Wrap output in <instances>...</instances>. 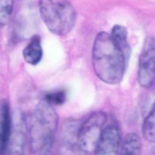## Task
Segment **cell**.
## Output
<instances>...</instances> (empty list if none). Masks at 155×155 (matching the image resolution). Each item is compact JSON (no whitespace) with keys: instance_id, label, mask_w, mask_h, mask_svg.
I'll return each mask as SVG.
<instances>
[{"instance_id":"obj_4","label":"cell","mask_w":155,"mask_h":155,"mask_svg":"<svg viewBox=\"0 0 155 155\" xmlns=\"http://www.w3.org/2000/svg\"><path fill=\"white\" fill-rule=\"evenodd\" d=\"M107 117L105 113L97 111L91 114L79 126L78 147L79 153H94L101 133L106 124Z\"/></svg>"},{"instance_id":"obj_14","label":"cell","mask_w":155,"mask_h":155,"mask_svg":"<svg viewBox=\"0 0 155 155\" xmlns=\"http://www.w3.org/2000/svg\"><path fill=\"white\" fill-rule=\"evenodd\" d=\"M67 99V91L64 90H58L47 93L44 100L51 105H61L63 104Z\"/></svg>"},{"instance_id":"obj_1","label":"cell","mask_w":155,"mask_h":155,"mask_svg":"<svg viewBox=\"0 0 155 155\" xmlns=\"http://www.w3.org/2000/svg\"><path fill=\"white\" fill-rule=\"evenodd\" d=\"M128 60L110 33L100 31L97 34L93 44L91 61L94 72L99 79L110 85L120 83Z\"/></svg>"},{"instance_id":"obj_12","label":"cell","mask_w":155,"mask_h":155,"mask_svg":"<svg viewBox=\"0 0 155 155\" xmlns=\"http://www.w3.org/2000/svg\"><path fill=\"white\" fill-rule=\"evenodd\" d=\"M120 150L122 154H138L141 149V141L138 134L130 133L125 137Z\"/></svg>"},{"instance_id":"obj_3","label":"cell","mask_w":155,"mask_h":155,"mask_svg":"<svg viewBox=\"0 0 155 155\" xmlns=\"http://www.w3.org/2000/svg\"><path fill=\"white\" fill-rule=\"evenodd\" d=\"M38 7L41 18L52 33L63 36L73 29L76 13L69 1L43 0L39 1Z\"/></svg>"},{"instance_id":"obj_2","label":"cell","mask_w":155,"mask_h":155,"mask_svg":"<svg viewBox=\"0 0 155 155\" xmlns=\"http://www.w3.org/2000/svg\"><path fill=\"white\" fill-rule=\"evenodd\" d=\"M58 125V116L53 106L44 100L39 102L27 120L30 150L35 154L50 153Z\"/></svg>"},{"instance_id":"obj_5","label":"cell","mask_w":155,"mask_h":155,"mask_svg":"<svg viewBox=\"0 0 155 155\" xmlns=\"http://www.w3.org/2000/svg\"><path fill=\"white\" fill-rule=\"evenodd\" d=\"M154 38L147 37L142 48L137 71V81L143 88H150L154 83L155 77V45Z\"/></svg>"},{"instance_id":"obj_13","label":"cell","mask_w":155,"mask_h":155,"mask_svg":"<svg viewBox=\"0 0 155 155\" xmlns=\"http://www.w3.org/2000/svg\"><path fill=\"white\" fill-rule=\"evenodd\" d=\"M154 108L152 109L145 117L142 125V134L144 138L150 142H154Z\"/></svg>"},{"instance_id":"obj_10","label":"cell","mask_w":155,"mask_h":155,"mask_svg":"<svg viewBox=\"0 0 155 155\" xmlns=\"http://www.w3.org/2000/svg\"><path fill=\"white\" fill-rule=\"evenodd\" d=\"M26 136L21 128H16L12 130L5 153L21 154L24 153L26 146Z\"/></svg>"},{"instance_id":"obj_11","label":"cell","mask_w":155,"mask_h":155,"mask_svg":"<svg viewBox=\"0 0 155 155\" xmlns=\"http://www.w3.org/2000/svg\"><path fill=\"white\" fill-rule=\"evenodd\" d=\"M110 34L114 42L130 58L131 47L128 40V31L127 28L122 25L116 24L112 27Z\"/></svg>"},{"instance_id":"obj_8","label":"cell","mask_w":155,"mask_h":155,"mask_svg":"<svg viewBox=\"0 0 155 155\" xmlns=\"http://www.w3.org/2000/svg\"><path fill=\"white\" fill-rule=\"evenodd\" d=\"M11 115L9 105L6 101H4L1 108L0 119V151L1 154L5 153L7 145L12 133Z\"/></svg>"},{"instance_id":"obj_6","label":"cell","mask_w":155,"mask_h":155,"mask_svg":"<svg viewBox=\"0 0 155 155\" xmlns=\"http://www.w3.org/2000/svg\"><path fill=\"white\" fill-rule=\"evenodd\" d=\"M121 136L120 128L116 122L105 124L101 133L94 154H116L120 150Z\"/></svg>"},{"instance_id":"obj_9","label":"cell","mask_w":155,"mask_h":155,"mask_svg":"<svg viewBox=\"0 0 155 155\" xmlns=\"http://www.w3.org/2000/svg\"><path fill=\"white\" fill-rule=\"evenodd\" d=\"M24 59L29 64L35 65L42 59L43 51L41 45V39L39 35H33L27 45L23 50Z\"/></svg>"},{"instance_id":"obj_7","label":"cell","mask_w":155,"mask_h":155,"mask_svg":"<svg viewBox=\"0 0 155 155\" xmlns=\"http://www.w3.org/2000/svg\"><path fill=\"white\" fill-rule=\"evenodd\" d=\"M81 121L71 119L62 125L59 136V148L65 153H79L78 139Z\"/></svg>"},{"instance_id":"obj_15","label":"cell","mask_w":155,"mask_h":155,"mask_svg":"<svg viewBox=\"0 0 155 155\" xmlns=\"http://www.w3.org/2000/svg\"><path fill=\"white\" fill-rule=\"evenodd\" d=\"M13 1H0V24L1 27L5 25L8 22L12 15L13 8Z\"/></svg>"}]
</instances>
